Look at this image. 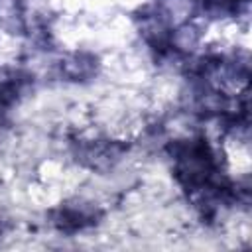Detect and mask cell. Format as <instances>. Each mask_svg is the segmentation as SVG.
Segmentation results:
<instances>
[{
    "mask_svg": "<svg viewBox=\"0 0 252 252\" xmlns=\"http://www.w3.org/2000/svg\"><path fill=\"white\" fill-rule=\"evenodd\" d=\"M100 219V211L93 203L85 201H71L61 205L53 213V224L61 232H79L93 224H96Z\"/></svg>",
    "mask_w": 252,
    "mask_h": 252,
    "instance_id": "obj_2",
    "label": "cell"
},
{
    "mask_svg": "<svg viewBox=\"0 0 252 252\" xmlns=\"http://www.w3.org/2000/svg\"><path fill=\"white\" fill-rule=\"evenodd\" d=\"M126 146L114 140H89L79 144L77 156L81 161L93 169H108L112 167L124 154Z\"/></svg>",
    "mask_w": 252,
    "mask_h": 252,
    "instance_id": "obj_3",
    "label": "cell"
},
{
    "mask_svg": "<svg viewBox=\"0 0 252 252\" xmlns=\"http://www.w3.org/2000/svg\"><path fill=\"white\" fill-rule=\"evenodd\" d=\"M0 26L10 33L26 30V12L22 0H0Z\"/></svg>",
    "mask_w": 252,
    "mask_h": 252,
    "instance_id": "obj_5",
    "label": "cell"
},
{
    "mask_svg": "<svg viewBox=\"0 0 252 252\" xmlns=\"http://www.w3.org/2000/svg\"><path fill=\"white\" fill-rule=\"evenodd\" d=\"M167 152L173 161V175L189 195L226 181L220 171L219 156L207 138L173 140L167 146Z\"/></svg>",
    "mask_w": 252,
    "mask_h": 252,
    "instance_id": "obj_1",
    "label": "cell"
},
{
    "mask_svg": "<svg viewBox=\"0 0 252 252\" xmlns=\"http://www.w3.org/2000/svg\"><path fill=\"white\" fill-rule=\"evenodd\" d=\"M61 71L71 81H85L96 73V57L91 53H73L61 61Z\"/></svg>",
    "mask_w": 252,
    "mask_h": 252,
    "instance_id": "obj_4",
    "label": "cell"
}]
</instances>
